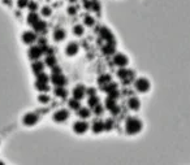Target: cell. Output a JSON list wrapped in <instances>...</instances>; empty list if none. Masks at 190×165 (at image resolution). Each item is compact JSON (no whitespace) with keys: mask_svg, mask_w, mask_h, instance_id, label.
Wrapping results in <instances>:
<instances>
[{"mask_svg":"<svg viewBox=\"0 0 190 165\" xmlns=\"http://www.w3.org/2000/svg\"><path fill=\"white\" fill-rule=\"evenodd\" d=\"M36 102H38L40 105H47L51 103V95L48 92H40L36 96Z\"/></svg>","mask_w":190,"mask_h":165,"instance_id":"obj_24","label":"cell"},{"mask_svg":"<svg viewBox=\"0 0 190 165\" xmlns=\"http://www.w3.org/2000/svg\"><path fill=\"white\" fill-rule=\"evenodd\" d=\"M112 62H113V65H116L117 68H128L129 56L125 55L124 52H116L112 56Z\"/></svg>","mask_w":190,"mask_h":165,"instance_id":"obj_8","label":"cell"},{"mask_svg":"<svg viewBox=\"0 0 190 165\" xmlns=\"http://www.w3.org/2000/svg\"><path fill=\"white\" fill-rule=\"evenodd\" d=\"M69 118H70V111L67 108H59V109L54 111V113H52V121L57 125L65 124Z\"/></svg>","mask_w":190,"mask_h":165,"instance_id":"obj_5","label":"cell"},{"mask_svg":"<svg viewBox=\"0 0 190 165\" xmlns=\"http://www.w3.org/2000/svg\"><path fill=\"white\" fill-rule=\"evenodd\" d=\"M64 52L68 57H74L78 55L79 52V44L76 42V40H70L65 44V48H64Z\"/></svg>","mask_w":190,"mask_h":165,"instance_id":"obj_11","label":"cell"},{"mask_svg":"<svg viewBox=\"0 0 190 165\" xmlns=\"http://www.w3.org/2000/svg\"><path fill=\"white\" fill-rule=\"evenodd\" d=\"M45 65L46 66H48L50 69H52L54 66H56L57 65V60H56V56L55 55H48V56H46L45 57Z\"/></svg>","mask_w":190,"mask_h":165,"instance_id":"obj_29","label":"cell"},{"mask_svg":"<svg viewBox=\"0 0 190 165\" xmlns=\"http://www.w3.org/2000/svg\"><path fill=\"white\" fill-rule=\"evenodd\" d=\"M36 40H38V34L34 30H25L21 34V42L27 47L36 44Z\"/></svg>","mask_w":190,"mask_h":165,"instance_id":"obj_7","label":"cell"},{"mask_svg":"<svg viewBox=\"0 0 190 165\" xmlns=\"http://www.w3.org/2000/svg\"><path fill=\"white\" fill-rule=\"evenodd\" d=\"M0 147H2V140H0Z\"/></svg>","mask_w":190,"mask_h":165,"instance_id":"obj_44","label":"cell"},{"mask_svg":"<svg viewBox=\"0 0 190 165\" xmlns=\"http://www.w3.org/2000/svg\"><path fill=\"white\" fill-rule=\"evenodd\" d=\"M86 95L89 96V98H90V96H95V95H97V90H95L94 87L87 89V90H86Z\"/></svg>","mask_w":190,"mask_h":165,"instance_id":"obj_40","label":"cell"},{"mask_svg":"<svg viewBox=\"0 0 190 165\" xmlns=\"http://www.w3.org/2000/svg\"><path fill=\"white\" fill-rule=\"evenodd\" d=\"M35 82H40V83H51V76H48L46 71L35 76Z\"/></svg>","mask_w":190,"mask_h":165,"instance_id":"obj_31","label":"cell"},{"mask_svg":"<svg viewBox=\"0 0 190 165\" xmlns=\"http://www.w3.org/2000/svg\"><path fill=\"white\" fill-rule=\"evenodd\" d=\"M59 73H63V70H61V68L59 65H56V66H54L52 69H51V74H59Z\"/></svg>","mask_w":190,"mask_h":165,"instance_id":"obj_41","label":"cell"},{"mask_svg":"<svg viewBox=\"0 0 190 165\" xmlns=\"http://www.w3.org/2000/svg\"><path fill=\"white\" fill-rule=\"evenodd\" d=\"M86 90H87L86 86H83L81 83L76 85L74 87H73V90H72V98H74V99H77V100L81 102V100L85 99V96H86Z\"/></svg>","mask_w":190,"mask_h":165,"instance_id":"obj_12","label":"cell"},{"mask_svg":"<svg viewBox=\"0 0 190 165\" xmlns=\"http://www.w3.org/2000/svg\"><path fill=\"white\" fill-rule=\"evenodd\" d=\"M30 69H31V73L34 76H38V74H40V73L45 71L46 65H45V62H43L42 60H36V61H31Z\"/></svg>","mask_w":190,"mask_h":165,"instance_id":"obj_17","label":"cell"},{"mask_svg":"<svg viewBox=\"0 0 190 165\" xmlns=\"http://www.w3.org/2000/svg\"><path fill=\"white\" fill-rule=\"evenodd\" d=\"M103 91L107 92V96H111V98H115V99H117V96H119V87L115 82H111Z\"/></svg>","mask_w":190,"mask_h":165,"instance_id":"obj_18","label":"cell"},{"mask_svg":"<svg viewBox=\"0 0 190 165\" xmlns=\"http://www.w3.org/2000/svg\"><path fill=\"white\" fill-rule=\"evenodd\" d=\"M72 131L76 135H85L90 131V124L87 122L86 120H77L74 121V122L72 124Z\"/></svg>","mask_w":190,"mask_h":165,"instance_id":"obj_4","label":"cell"},{"mask_svg":"<svg viewBox=\"0 0 190 165\" xmlns=\"http://www.w3.org/2000/svg\"><path fill=\"white\" fill-rule=\"evenodd\" d=\"M67 13L69 14V16H74V14L77 13L76 5H69V7H68V9H67Z\"/></svg>","mask_w":190,"mask_h":165,"instance_id":"obj_39","label":"cell"},{"mask_svg":"<svg viewBox=\"0 0 190 165\" xmlns=\"http://www.w3.org/2000/svg\"><path fill=\"white\" fill-rule=\"evenodd\" d=\"M111 82H112V78H111L109 74H102L98 78V86H99V89H102V90H104Z\"/></svg>","mask_w":190,"mask_h":165,"instance_id":"obj_21","label":"cell"},{"mask_svg":"<svg viewBox=\"0 0 190 165\" xmlns=\"http://www.w3.org/2000/svg\"><path fill=\"white\" fill-rule=\"evenodd\" d=\"M87 103H89V108H90V109H91V108L94 109L95 107L100 104V100H99V98H98L97 95H95V96H90L89 99H87Z\"/></svg>","mask_w":190,"mask_h":165,"instance_id":"obj_35","label":"cell"},{"mask_svg":"<svg viewBox=\"0 0 190 165\" xmlns=\"http://www.w3.org/2000/svg\"><path fill=\"white\" fill-rule=\"evenodd\" d=\"M115 129V121H113V118H106L104 120V130H106V133H109V131H112Z\"/></svg>","mask_w":190,"mask_h":165,"instance_id":"obj_33","label":"cell"},{"mask_svg":"<svg viewBox=\"0 0 190 165\" xmlns=\"http://www.w3.org/2000/svg\"><path fill=\"white\" fill-rule=\"evenodd\" d=\"M34 89L35 91L40 94V92H50L51 91V85L50 83H40V82H34Z\"/></svg>","mask_w":190,"mask_h":165,"instance_id":"obj_25","label":"cell"},{"mask_svg":"<svg viewBox=\"0 0 190 165\" xmlns=\"http://www.w3.org/2000/svg\"><path fill=\"white\" fill-rule=\"evenodd\" d=\"M2 2H3V4L7 5V7H12V5H13L12 0H2Z\"/></svg>","mask_w":190,"mask_h":165,"instance_id":"obj_43","label":"cell"},{"mask_svg":"<svg viewBox=\"0 0 190 165\" xmlns=\"http://www.w3.org/2000/svg\"><path fill=\"white\" fill-rule=\"evenodd\" d=\"M82 107V104H81V102L79 100H77V99H74V98H70L69 100H68V109L69 111H74V112H77L79 108Z\"/></svg>","mask_w":190,"mask_h":165,"instance_id":"obj_28","label":"cell"},{"mask_svg":"<svg viewBox=\"0 0 190 165\" xmlns=\"http://www.w3.org/2000/svg\"><path fill=\"white\" fill-rule=\"evenodd\" d=\"M30 0H17L16 2V5H17V8L18 11H22V9H26L27 8V4Z\"/></svg>","mask_w":190,"mask_h":165,"instance_id":"obj_38","label":"cell"},{"mask_svg":"<svg viewBox=\"0 0 190 165\" xmlns=\"http://www.w3.org/2000/svg\"><path fill=\"white\" fill-rule=\"evenodd\" d=\"M128 108L131 111V112H140L141 108H142V103H141V99L138 96H130L128 99Z\"/></svg>","mask_w":190,"mask_h":165,"instance_id":"obj_16","label":"cell"},{"mask_svg":"<svg viewBox=\"0 0 190 165\" xmlns=\"http://www.w3.org/2000/svg\"><path fill=\"white\" fill-rule=\"evenodd\" d=\"M54 96H56L60 100H64V99L68 98V91L65 87H55L54 89Z\"/></svg>","mask_w":190,"mask_h":165,"instance_id":"obj_27","label":"cell"},{"mask_svg":"<svg viewBox=\"0 0 190 165\" xmlns=\"http://www.w3.org/2000/svg\"><path fill=\"white\" fill-rule=\"evenodd\" d=\"M43 56V49L38 46V44H34L30 46L27 48V57L30 61H36V60H40Z\"/></svg>","mask_w":190,"mask_h":165,"instance_id":"obj_10","label":"cell"},{"mask_svg":"<svg viewBox=\"0 0 190 165\" xmlns=\"http://www.w3.org/2000/svg\"><path fill=\"white\" fill-rule=\"evenodd\" d=\"M99 35H100V38L103 39L106 43H108V44H117V42H116V38H115L113 33L109 30L108 27L102 26L100 30H99Z\"/></svg>","mask_w":190,"mask_h":165,"instance_id":"obj_9","label":"cell"},{"mask_svg":"<svg viewBox=\"0 0 190 165\" xmlns=\"http://www.w3.org/2000/svg\"><path fill=\"white\" fill-rule=\"evenodd\" d=\"M39 114L34 112V111H29V112H25L21 117V124L22 126L27 127V129H31V127H35L36 125L39 124Z\"/></svg>","mask_w":190,"mask_h":165,"instance_id":"obj_3","label":"cell"},{"mask_svg":"<svg viewBox=\"0 0 190 165\" xmlns=\"http://www.w3.org/2000/svg\"><path fill=\"white\" fill-rule=\"evenodd\" d=\"M31 29H33V30H34L36 34H45V33L47 31V22H46V20H42V18H40Z\"/></svg>","mask_w":190,"mask_h":165,"instance_id":"obj_19","label":"cell"},{"mask_svg":"<svg viewBox=\"0 0 190 165\" xmlns=\"http://www.w3.org/2000/svg\"><path fill=\"white\" fill-rule=\"evenodd\" d=\"M90 131L95 135H100L102 133H104V121L103 120H94L90 124Z\"/></svg>","mask_w":190,"mask_h":165,"instance_id":"obj_14","label":"cell"},{"mask_svg":"<svg viewBox=\"0 0 190 165\" xmlns=\"http://www.w3.org/2000/svg\"><path fill=\"white\" fill-rule=\"evenodd\" d=\"M29 12H38L39 11V4L36 0H30L27 4V8H26Z\"/></svg>","mask_w":190,"mask_h":165,"instance_id":"obj_36","label":"cell"},{"mask_svg":"<svg viewBox=\"0 0 190 165\" xmlns=\"http://www.w3.org/2000/svg\"><path fill=\"white\" fill-rule=\"evenodd\" d=\"M68 80L67 77L64 76V73H59V74H51V83H52L55 87H65Z\"/></svg>","mask_w":190,"mask_h":165,"instance_id":"obj_13","label":"cell"},{"mask_svg":"<svg viewBox=\"0 0 190 165\" xmlns=\"http://www.w3.org/2000/svg\"><path fill=\"white\" fill-rule=\"evenodd\" d=\"M104 108L109 112H112L113 114H117L120 112V108L117 103H116V99L115 98H111V96H107L106 100H104Z\"/></svg>","mask_w":190,"mask_h":165,"instance_id":"obj_15","label":"cell"},{"mask_svg":"<svg viewBox=\"0 0 190 165\" xmlns=\"http://www.w3.org/2000/svg\"><path fill=\"white\" fill-rule=\"evenodd\" d=\"M85 27H93L95 25V18L93 16H90V14H86V16L83 17V24H82Z\"/></svg>","mask_w":190,"mask_h":165,"instance_id":"obj_34","label":"cell"},{"mask_svg":"<svg viewBox=\"0 0 190 165\" xmlns=\"http://www.w3.org/2000/svg\"><path fill=\"white\" fill-rule=\"evenodd\" d=\"M42 17L39 16V13L38 12H29V14H27V17H26V24L30 26V27H33L38 21L40 20Z\"/></svg>","mask_w":190,"mask_h":165,"instance_id":"obj_22","label":"cell"},{"mask_svg":"<svg viewBox=\"0 0 190 165\" xmlns=\"http://www.w3.org/2000/svg\"><path fill=\"white\" fill-rule=\"evenodd\" d=\"M102 9V5L98 0H91V4H90V11L95 12V13H99Z\"/></svg>","mask_w":190,"mask_h":165,"instance_id":"obj_37","label":"cell"},{"mask_svg":"<svg viewBox=\"0 0 190 165\" xmlns=\"http://www.w3.org/2000/svg\"><path fill=\"white\" fill-rule=\"evenodd\" d=\"M117 78L120 81H122L124 83H133L135 80V73L129 68H119L117 70Z\"/></svg>","mask_w":190,"mask_h":165,"instance_id":"obj_6","label":"cell"},{"mask_svg":"<svg viewBox=\"0 0 190 165\" xmlns=\"http://www.w3.org/2000/svg\"><path fill=\"white\" fill-rule=\"evenodd\" d=\"M94 112L97 113V114H102V112H103V105H102V104L97 105V107L94 108Z\"/></svg>","mask_w":190,"mask_h":165,"instance_id":"obj_42","label":"cell"},{"mask_svg":"<svg viewBox=\"0 0 190 165\" xmlns=\"http://www.w3.org/2000/svg\"><path fill=\"white\" fill-rule=\"evenodd\" d=\"M133 86H134V90L141 95H145V94H149L152 89V85H151V81L149 80L147 77H137L134 82H133Z\"/></svg>","mask_w":190,"mask_h":165,"instance_id":"obj_2","label":"cell"},{"mask_svg":"<svg viewBox=\"0 0 190 165\" xmlns=\"http://www.w3.org/2000/svg\"><path fill=\"white\" fill-rule=\"evenodd\" d=\"M52 38H54L55 42L61 43V42L65 40V38H67V31H65L64 29H60V27L56 29V30H54V33H52Z\"/></svg>","mask_w":190,"mask_h":165,"instance_id":"obj_20","label":"cell"},{"mask_svg":"<svg viewBox=\"0 0 190 165\" xmlns=\"http://www.w3.org/2000/svg\"><path fill=\"white\" fill-rule=\"evenodd\" d=\"M39 16L42 18H48V17L52 16V9H51V7L43 5L42 8H39Z\"/></svg>","mask_w":190,"mask_h":165,"instance_id":"obj_30","label":"cell"},{"mask_svg":"<svg viewBox=\"0 0 190 165\" xmlns=\"http://www.w3.org/2000/svg\"><path fill=\"white\" fill-rule=\"evenodd\" d=\"M72 34L74 35V37H77V38L83 37V34H85V26L82 24L73 25V27H72Z\"/></svg>","mask_w":190,"mask_h":165,"instance_id":"obj_26","label":"cell"},{"mask_svg":"<svg viewBox=\"0 0 190 165\" xmlns=\"http://www.w3.org/2000/svg\"><path fill=\"white\" fill-rule=\"evenodd\" d=\"M91 109L89 108V107H81L78 111H77V117L79 118V120H86L87 121V118H90L91 117Z\"/></svg>","mask_w":190,"mask_h":165,"instance_id":"obj_23","label":"cell"},{"mask_svg":"<svg viewBox=\"0 0 190 165\" xmlns=\"http://www.w3.org/2000/svg\"><path fill=\"white\" fill-rule=\"evenodd\" d=\"M103 52L106 55H109V56H113L116 52V44H108V43H106L104 47H103Z\"/></svg>","mask_w":190,"mask_h":165,"instance_id":"obj_32","label":"cell"},{"mask_svg":"<svg viewBox=\"0 0 190 165\" xmlns=\"http://www.w3.org/2000/svg\"><path fill=\"white\" fill-rule=\"evenodd\" d=\"M145 129L143 121L138 117V116H129L125 120V124H124V130L125 134L129 137H135V135H140Z\"/></svg>","mask_w":190,"mask_h":165,"instance_id":"obj_1","label":"cell"}]
</instances>
